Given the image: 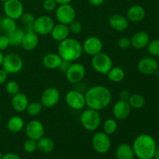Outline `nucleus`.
Here are the masks:
<instances>
[{
    "mask_svg": "<svg viewBox=\"0 0 159 159\" xmlns=\"http://www.w3.org/2000/svg\"><path fill=\"white\" fill-rule=\"evenodd\" d=\"M85 97L88 108L100 111L111 103L112 93L108 88L103 85H94L87 89Z\"/></svg>",
    "mask_w": 159,
    "mask_h": 159,
    "instance_id": "1",
    "label": "nucleus"
},
{
    "mask_svg": "<svg viewBox=\"0 0 159 159\" xmlns=\"http://www.w3.org/2000/svg\"><path fill=\"white\" fill-rule=\"evenodd\" d=\"M132 148L135 157L138 158L153 159L157 144L153 137L147 134H141L135 138Z\"/></svg>",
    "mask_w": 159,
    "mask_h": 159,
    "instance_id": "2",
    "label": "nucleus"
},
{
    "mask_svg": "<svg viewBox=\"0 0 159 159\" xmlns=\"http://www.w3.org/2000/svg\"><path fill=\"white\" fill-rule=\"evenodd\" d=\"M83 49L80 42L75 38L68 37L59 42L57 46V54L63 61L75 62L82 55Z\"/></svg>",
    "mask_w": 159,
    "mask_h": 159,
    "instance_id": "3",
    "label": "nucleus"
},
{
    "mask_svg": "<svg viewBox=\"0 0 159 159\" xmlns=\"http://www.w3.org/2000/svg\"><path fill=\"white\" fill-rule=\"evenodd\" d=\"M81 125L88 131H95L99 127L102 121L99 111L88 108L83 110L79 117Z\"/></svg>",
    "mask_w": 159,
    "mask_h": 159,
    "instance_id": "4",
    "label": "nucleus"
},
{
    "mask_svg": "<svg viewBox=\"0 0 159 159\" xmlns=\"http://www.w3.org/2000/svg\"><path fill=\"white\" fill-rule=\"evenodd\" d=\"M91 65L96 72L103 75H107V73L113 67V61L110 56L103 52H100L93 56Z\"/></svg>",
    "mask_w": 159,
    "mask_h": 159,
    "instance_id": "5",
    "label": "nucleus"
},
{
    "mask_svg": "<svg viewBox=\"0 0 159 159\" xmlns=\"http://www.w3.org/2000/svg\"><path fill=\"white\" fill-rule=\"evenodd\" d=\"M2 65L8 74L15 75L23 68V60L16 53H9L5 55Z\"/></svg>",
    "mask_w": 159,
    "mask_h": 159,
    "instance_id": "6",
    "label": "nucleus"
},
{
    "mask_svg": "<svg viewBox=\"0 0 159 159\" xmlns=\"http://www.w3.org/2000/svg\"><path fill=\"white\" fill-rule=\"evenodd\" d=\"M54 25V20L50 16L42 15L35 19L33 30L39 36H47L51 34Z\"/></svg>",
    "mask_w": 159,
    "mask_h": 159,
    "instance_id": "7",
    "label": "nucleus"
},
{
    "mask_svg": "<svg viewBox=\"0 0 159 159\" xmlns=\"http://www.w3.org/2000/svg\"><path fill=\"white\" fill-rule=\"evenodd\" d=\"M55 17L59 23L69 25L76 18V11L71 4L58 5L55 9Z\"/></svg>",
    "mask_w": 159,
    "mask_h": 159,
    "instance_id": "8",
    "label": "nucleus"
},
{
    "mask_svg": "<svg viewBox=\"0 0 159 159\" xmlns=\"http://www.w3.org/2000/svg\"><path fill=\"white\" fill-rule=\"evenodd\" d=\"M92 145L95 152L98 154L103 155L107 153L111 148L110 135L107 134L103 131L96 132L92 138Z\"/></svg>",
    "mask_w": 159,
    "mask_h": 159,
    "instance_id": "9",
    "label": "nucleus"
},
{
    "mask_svg": "<svg viewBox=\"0 0 159 159\" xmlns=\"http://www.w3.org/2000/svg\"><path fill=\"white\" fill-rule=\"evenodd\" d=\"M65 100L68 107L73 110H83L86 106L85 94L77 89H71L67 92Z\"/></svg>",
    "mask_w": 159,
    "mask_h": 159,
    "instance_id": "10",
    "label": "nucleus"
},
{
    "mask_svg": "<svg viewBox=\"0 0 159 159\" xmlns=\"http://www.w3.org/2000/svg\"><path fill=\"white\" fill-rule=\"evenodd\" d=\"M86 73L85 66L79 62H71L69 68L66 71L65 77L71 84L80 83L84 79Z\"/></svg>",
    "mask_w": 159,
    "mask_h": 159,
    "instance_id": "11",
    "label": "nucleus"
},
{
    "mask_svg": "<svg viewBox=\"0 0 159 159\" xmlns=\"http://www.w3.org/2000/svg\"><path fill=\"white\" fill-rule=\"evenodd\" d=\"M3 11L6 16L17 20L24 12V6L20 0H8L3 2Z\"/></svg>",
    "mask_w": 159,
    "mask_h": 159,
    "instance_id": "12",
    "label": "nucleus"
},
{
    "mask_svg": "<svg viewBox=\"0 0 159 159\" xmlns=\"http://www.w3.org/2000/svg\"><path fill=\"white\" fill-rule=\"evenodd\" d=\"M61 99L59 90L54 87L45 89L40 96V103L45 108H53L58 103Z\"/></svg>",
    "mask_w": 159,
    "mask_h": 159,
    "instance_id": "13",
    "label": "nucleus"
},
{
    "mask_svg": "<svg viewBox=\"0 0 159 159\" xmlns=\"http://www.w3.org/2000/svg\"><path fill=\"white\" fill-rule=\"evenodd\" d=\"M24 127L26 137L30 139L37 141L44 135V126L40 120H32L29 121Z\"/></svg>",
    "mask_w": 159,
    "mask_h": 159,
    "instance_id": "14",
    "label": "nucleus"
},
{
    "mask_svg": "<svg viewBox=\"0 0 159 159\" xmlns=\"http://www.w3.org/2000/svg\"><path fill=\"white\" fill-rule=\"evenodd\" d=\"M82 45L83 52L92 57L102 52V48H103L102 41L96 36L87 37Z\"/></svg>",
    "mask_w": 159,
    "mask_h": 159,
    "instance_id": "15",
    "label": "nucleus"
},
{
    "mask_svg": "<svg viewBox=\"0 0 159 159\" xmlns=\"http://www.w3.org/2000/svg\"><path fill=\"white\" fill-rule=\"evenodd\" d=\"M138 71L144 75H152L156 73L158 69V62L152 57H143L137 65Z\"/></svg>",
    "mask_w": 159,
    "mask_h": 159,
    "instance_id": "16",
    "label": "nucleus"
},
{
    "mask_svg": "<svg viewBox=\"0 0 159 159\" xmlns=\"http://www.w3.org/2000/svg\"><path fill=\"white\" fill-rule=\"evenodd\" d=\"M113 118L116 120H124L130 116L131 107L127 101L118 100L114 103L112 109Z\"/></svg>",
    "mask_w": 159,
    "mask_h": 159,
    "instance_id": "17",
    "label": "nucleus"
},
{
    "mask_svg": "<svg viewBox=\"0 0 159 159\" xmlns=\"http://www.w3.org/2000/svg\"><path fill=\"white\" fill-rule=\"evenodd\" d=\"M40 38L34 30L25 31L23 40L21 43V47L23 50L26 51H32L38 46Z\"/></svg>",
    "mask_w": 159,
    "mask_h": 159,
    "instance_id": "18",
    "label": "nucleus"
},
{
    "mask_svg": "<svg viewBox=\"0 0 159 159\" xmlns=\"http://www.w3.org/2000/svg\"><path fill=\"white\" fill-rule=\"evenodd\" d=\"M109 25L112 29L117 32H124L129 26L127 17L121 14H113L109 18Z\"/></svg>",
    "mask_w": 159,
    "mask_h": 159,
    "instance_id": "19",
    "label": "nucleus"
},
{
    "mask_svg": "<svg viewBox=\"0 0 159 159\" xmlns=\"http://www.w3.org/2000/svg\"><path fill=\"white\" fill-rule=\"evenodd\" d=\"M150 42V36L145 31H138L130 38L131 47L136 50H141L147 48Z\"/></svg>",
    "mask_w": 159,
    "mask_h": 159,
    "instance_id": "20",
    "label": "nucleus"
},
{
    "mask_svg": "<svg viewBox=\"0 0 159 159\" xmlns=\"http://www.w3.org/2000/svg\"><path fill=\"white\" fill-rule=\"evenodd\" d=\"M146 16V11L144 8L141 5H133L127 11L126 17L129 22L139 23L141 22Z\"/></svg>",
    "mask_w": 159,
    "mask_h": 159,
    "instance_id": "21",
    "label": "nucleus"
},
{
    "mask_svg": "<svg viewBox=\"0 0 159 159\" xmlns=\"http://www.w3.org/2000/svg\"><path fill=\"white\" fill-rule=\"evenodd\" d=\"M29 99L23 93H18L17 94L12 96L11 99V106L12 109L17 113H22L26 111V107L29 104Z\"/></svg>",
    "mask_w": 159,
    "mask_h": 159,
    "instance_id": "22",
    "label": "nucleus"
},
{
    "mask_svg": "<svg viewBox=\"0 0 159 159\" xmlns=\"http://www.w3.org/2000/svg\"><path fill=\"white\" fill-rule=\"evenodd\" d=\"M50 34L53 40L57 42H61L69 37L70 30L68 25L58 23L54 25Z\"/></svg>",
    "mask_w": 159,
    "mask_h": 159,
    "instance_id": "23",
    "label": "nucleus"
},
{
    "mask_svg": "<svg viewBox=\"0 0 159 159\" xmlns=\"http://www.w3.org/2000/svg\"><path fill=\"white\" fill-rule=\"evenodd\" d=\"M61 57L57 53H48L43 56L42 63L43 66L50 70L58 69L62 62Z\"/></svg>",
    "mask_w": 159,
    "mask_h": 159,
    "instance_id": "24",
    "label": "nucleus"
},
{
    "mask_svg": "<svg viewBox=\"0 0 159 159\" xmlns=\"http://www.w3.org/2000/svg\"><path fill=\"white\" fill-rule=\"evenodd\" d=\"M116 157L117 159H134V152L131 145L126 143L120 144L116 150Z\"/></svg>",
    "mask_w": 159,
    "mask_h": 159,
    "instance_id": "25",
    "label": "nucleus"
},
{
    "mask_svg": "<svg viewBox=\"0 0 159 159\" xmlns=\"http://www.w3.org/2000/svg\"><path fill=\"white\" fill-rule=\"evenodd\" d=\"M8 130L12 133H19L25 127L24 120L19 116H13L9 119L6 124Z\"/></svg>",
    "mask_w": 159,
    "mask_h": 159,
    "instance_id": "26",
    "label": "nucleus"
},
{
    "mask_svg": "<svg viewBox=\"0 0 159 159\" xmlns=\"http://www.w3.org/2000/svg\"><path fill=\"white\" fill-rule=\"evenodd\" d=\"M37 149L43 154L51 153L54 148V142L49 137L43 136L37 141Z\"/></svg>",
    "mask_w": 159,
    "mask_h": 159,
    "instance_id": "27",
    "label": "nucleus"
},
{
    "mask_svg": "<svg viewBox=\"0 0 159 159\" xmlns=\"http://www.w3.org/2000/svg\"><path fill=\"white\" fill-rule=\"evenodd\" d=\"M125 71L120 67H113L107 75V77L110 82L119 83L125 79Z\"/></svg>",
    "mask_w": 159,
    "mask_h": 159,
    "instance_id": "28",
    "label": "nucleus"
},
{
    "mask_svg": "<svg viewBox=\"0 0 159 159\" xmlns=\"http://www.w3.org/2000/svg\"><path fill=\"white\" fill-rule=\"evenodd\" d=\"M25 30L21 28L17 27L13 32L8 34V37L9 40V43L11 46H21L22 40L24 36Z\"/></svg>",
    "mask_w": 159,
    "mask_h": 159,
    "instance_id": "29",
    "label": "nucleus"
},
{
    "mask_svg": "<svg viewBox=\"0 0 159 159\" xmlns=\"http://www.w3.org/2000/svg\"><path fill=\"white\" fill-rule=\"evenodd\" d=\"M127 102L131 109H141L144 107L146 103L145 98L142 95L138 94V93L130 95Z\"/></svg>",
    "mask_w": 159,
    "mask_h": 159,
    "instance_id": "30",
    "label": "nucleus"
},
{
    "mask_svg": "<svg viewBox=\"0 0 159 159\" xmlns=\"http://www.w3.org/2000/svg\"><path fill=\"white\" fill-rule=\"evenodd\" d=\"M0 26H1L2 30L6 33V35L9 34L10 33L13 32V31L17 28L16 20H12V19L7 16H5L1 19V21H0Z\"/></svg>",
    "mask_w": 159,
    "mask_h": 159,
    "instance_id": "31",
    "label": "nucleus"
},
{
    "mask_svg": "<svg viewBox=\"0 0 159 159\" xmlns=\"http://www.w3.org/2000/svg\"><path fill=\"white\" fill-rule=\"evenodd\" d=\"M103 132L107 134L112 135L117 130L118 123L115 118H108L103 123Z\"/></svg>",
    "mask_w": 159,
    "mask_h": 159,
    "instance_id": "32",
    "label": "nucleus"
},
{
    "mask_svg": "<svg viewBox=\"0 0 159 159\" xmlns=\"http://www.w3.org/2000/svg\"><path fill=\"white\" fill-rule=\"evenodd\" d=\"M36 17L30 12H23L20 20L25 26V31L33 30V24L35 21Z\"/></svg>",
    "mask_w": 159,
    "mask_h": 159,
    "instance_id": "33",
    "label": "nucleus"
},
{
    "mask_svg": "<svg viewBox=\"0 0 159 159\" xmlns=\"http://www.w3.org/2000/svg\"><path fill=\"white\" fill-rule=\"evenodd\" d=\"M42 110H43V106L40 102H31L28 104L26 112L30 116H36L41 113Z\"/></svg>",
    "mask_w": 159,
    "mask_h": 159,
    "instance_id": "34",
    "label": "nucleus"
},
{
    "mask_svg": "<svg viewBox=\"0 0 159 159\" xmlns=\"http://www.w3.org/2000/svg\"><path fill=\"white\" fill-rule=\"evenodd\" d=\"M6 91L10 96H14L20 93V85L16 81H9L6 84Z\"/></svg>",
    "mask_w": 159,
    "mask_h": 159,
    "instance_id": "35",
    "label": "nucleus"
},
{
    "mask_svg": "<svg viewBox=\"0 0 159 159\" xmlns=\"http://www.w3.org/2000/svg\"><path fill=\"white\" fill-rule=\"evenodd\" d=\"M148 51L154 57H159V39L150 40L148 45Z\"/></svg>",
    "mask_w": 159,
    "mask_h": 159,
    "instance_id": "36",
    "label": "nucleus"
},
{
    "mask_svg": "<svg viewBox=\"0 0 159 159\" xmlns=\"http://www.w3.org/2000/svg\"><path fill=\"white\" fill-rule=\"evenodd\" d=\"M23 149L28 154H32L37 150V141L28 138L23 144Z\"/></svg>",
    "mask_w": 159,
    "mask_h": 159,
    "instance_id": "37",
    "label": "nucleus"
},
{
    "mask_svg": "<svg viewBox=\"0 0 159 159\" xmlns=\"http://www.w3.org/2000/svg\"><path fill=\"white\" fill-rule=\"evenodd\" d=\"M68 28H69L70 33L73 34H79L82 33L83 26L81 22L78 21V20H75L74 21L71 22L69 25H68Z\"/></svg>",
    "mask_w": 159,
    "mask_h": 159,
    "instance_id": "38",
    "label": "nucleus"
},
{
    "mask_svg": "<svg viewBox=\"0 0 159 159\" xmlns=\"http://www.w3.org/2000/svg\"><path fill=\"white\" fill-rule=\"evenodd\" d=\"M117 46L121 50H127L131 47L130 38L127 37H122L118 40Z\"/></svg>",
    "mask_w": 159,
    "mask_h": 159,
    "instance_id": "39",
    "label": "nucleus"
},
{
    "mask_svg": "<svg viewBox=\"0 0 159 159\" xmlns=\"http://www.w3.org/2000/svg\"><path fill=\"white\" fill-rule=\"evenodd\" d=\"M57 3L54 0H43L42 6L46 12H53L57 8Z\"/></svg>",
    "mask_w": 159,
    "mask_h": 159,
    "instance_id": "40",
    "label": "nucleus"
},
{
    "mask_svg": "<svg viewBox=\"0 0 159 159\" xmlns=\"http://www.w3.org/2000/svg\"><path fill=\"white\" fill-rule=\"evenodd\" d=\"M10 46L9 37L7 35H0V51H2Z\"/></svg>",
    "mask_w": 159,
    "mask_h": 159,
    "instance_id": "41",
    "label": "nucleus"
},
{
    "mask_svg": "<svg viewBox=\"0 0 159 159\" xmlns=\"http://www.w3.org/2000/svg\"><path fill=\"white\" fill-rule=\"evenodd\" d=\"M130 93L128 90L127 89H123L121 90L120 93L119 94V97L120 100H124V101H127L128 99L130 98Z\"/></svg>",
    "mask_w": 159,
    "mask_h": 159,
    "instance_id": "42",
    "label": "nucleus"
},
{
    "mask_svg": "<svg viewBox=\"0 0 159 159\" xmlns=\"http://www.w3.org/2000/svg\"><path fill=\"white\" fill-rule=\"evenodd\" d=\"M71 64V62L67 61H62L61 64V65H60V67H59L58 69L60 70L61 72L65 73L66 72L67 70H68V68H69V66Z\"/></svg>",
    "mask_w": 159,
    "mask_h": 159,
    "instance_id": "43",
    "label": "nucleus"
},
{
    "mask_svg": "<svg viewBox=\"0 0 159 159\" xmlns=\"http://www.w3.org/2000/svg\"><path fill=\"white\" fill-rule=\"evenodd\" d=\"M8 78V73L4 69H0V85L6 82Z\"/></svg>",
    "mask_w": 159,
    "mask_h": 159,
    "instance_id": "44",
    "label": "nucleus"
},
{
    "mask_svg": "<svg viewBox=\"0 0 159 159\" xmlns=\"http://www.w3.org/2000/svg\"><path fill=\"white\" fill-rule=\"evenodd\" d=\"M2 159H21V158L15 153H8L3 155Z\"/></svg>",
    "mask_w": 159,
    "mask_h": 159,
    "instance_id": "45",
    "label": "nucleus"
},
{
    "mask_svg": "<svg viewBox=\"0 0 159 159\" xmlns=\"http://www.w3.org/2000/svg\"><path fill=\"white\" fill-rule=\"evenodd\" d=\"M89 4H91L93 6H99L104 2L105 0H87Z\"/></svg>",
    "mask_w": 159,
    "mask_h": 159,
    "instance_id": "46",
    "label": "nucleus"
},
{
    "mask_svg": "<svg viewBox=\"0 0 159 159\" xmlns=\"http://www.w3.org/2000/svg\"><path fill=\"white\" fill-rule=\"evenodd\" d=\"M57 5H63V4H69L72 0H54Z\"/></svg>",
    "mask_w": 159,
    "mask_h": 159,
    "instance_id": "47",
    "label": "nucleus"
},
{
    "mask_svg": "<svg viewBox=\"0 0 159 159\" xmlns=\"http://www.w3.org/2000/svg\"><path fill=\"white\" fill-rule=\"evenodd\" d=\"M154 158H155V159H159V145L157 146L156 152H155V157H154Z\"/></svg>",
    "mask_w": 159,
    "mask_h": 159,
    "instance_id": "48",
    "label": "nucleus"
},
{
    "mask_svg": "<svg viewBox=\"0 0 159 159\" xmlns=\"http://www.w3.org/2000/svg\"><path fill=\"white\" fill-rule=\"evenodd\" d=\"M4 57H5V55L3 54L2 51H0V65H2L3 60H4Z\"/></svg>",
    "mask_w": 159,
    "mask_h": 159,
    "instance_id": "49",
    "label": "nucleus"
},
{
    "mask_svg": "<svg viewBox=\"0 0 159 159\" xmlns=\"http://www.w3.org/2000/svg\"><path fill=\"white\" fill-rule=\"evenodd\" d=\"M2 156H3V155H2V152H0V159H2Z\"/></svg>",
    "mask_w": 159,
    "mask_h": 159,
    "instance_id": "50",
    "label": "nucleus"
},
{
    "mask_svg": "<svg viewBox=\"0 0 159 159\" xmlns=\"http://www.w3.org/2000/svg\"><path fill=\"white\" fill-rule=\"evenodd\" d=\"M0 1H1V2H5L8 1V0H0Z\"/></svg>",
    "mask_w": 159,
    "mask_h": 159,
    "instance_id": "51",
    "label": "nucleus"
},
{
    "mask_svg": "<svg viewBox=\"0 0 159 159\" xmlns=\"http://www.w3.org/2000/svg\"><path fill=\"white\" fill-rule=\"evenodd\" d=\"M1 120H2V116H1V113H0V122H1Z\"/></svg>",
    "mask_w": 159,
    "mask_h": 159,
    "instance_id": "52",
    "label": "nucleus"
}]
</instances>
